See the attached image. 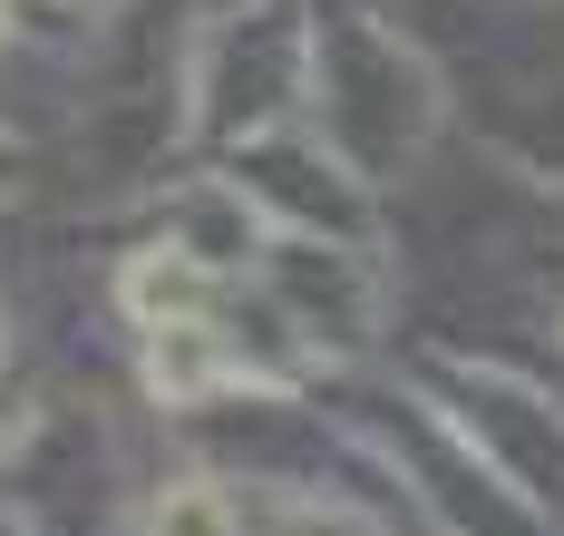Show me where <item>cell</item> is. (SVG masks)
Returning <instances> with one entry per match:
<instances>
[{
    "instance_id": "1",
    "label": "cell",
    "mask_w": 564,
    "mask_h": 536,
    "mask_svg": "<svg viewBox=\"0 0 564 536\" xmlns=\"http://www.w3.org/2000/svg\"><path fill=\"white\" fill-rule=\"evenodd\" d=\"M312 118L350 176H380L390 157H419V137L438 127V78L419 50L380 20H332L312 30Z\"/></svg>"
},
{
    "instance_id": "2",
    "label": "cell",
    "mask_w": 564,
    "mask_h": 536,
    "mask_svg": "<svg viewBox=\"0 0 564 536\" xmlns=\"http://www.w3.org/2000/svg\"><path fill=\"white\" fill-rule=\"evenodd\" d=\"M225 390H253V361L234 352L215 322H175V332H147V400L156 410H205Z\"/></svg>"
},
{
    "instance_id": "3",
    "label": "cell",
    "mask_w": 564,
    "mask_h": 536,
    "mask_svg": "<svg viewBox=\"0 0 564 536\" xmlns=\"http://www.w3.org/2000/svg\"><path fill=\"white\" fill-rule=\"evenodd\" d=\"M205 302H215V264H205L195 244H147V254L117 264V312H127L137 332L205 322Z\"/></svg>"
},
{
    "instance_id": "4",
    "label": "cell",
    "mask_w": 564,
    "mask_h": 536,
    "mask_svg": "<svg viewBox=\"0 0 564 536\" xmlns=\"http://www.w3.org/2000/svg\"><path fill=\"white\" fill-rule=\"evenodd\" d=\"M147 536H243V507L215 478H166L147 497Z\"/></svg>"
},
{
    "instance_id": "5",
    "label": "cell",
    "mask_w": 564,
    "mask_h": 536,
    "mask_svg": "<svg viewBox=\"0 0 564 536\" xmlns=\"http://www.w3.org/2000/svg\"><path fill=\"white\" fill-rule=\"evenodd\" d=\"M263 0H195V30H234V20H253Z\"/></svg>"
},
{
    "instance_id": "6",
    "label": "cell",
    "mask_w": 564,
    "mask_h": 536,
    "mask_svg": "<svg viewBox=\"0 0 564 536\" xmlns=\"http://www.w3.org/2000/svg\"><path fill=\"white\" fill-rule=\"evenodd\" d=\"M0 361H10V312H0Z\"/></svg>"
},
{
    "instance_id": "7",
    "label": "cell",
    "mask_w": 564,
    "mask_h": 536,
    "mask_svg": "<svg viewBox=\"0 0 564 536\" xmlns=\"http://www.w3.org/2000/svg\"><path fill=\"white\" fill-rule=\"evenodd\" d=\"M0 30H10V0H0Z\"/></svg>"
}]
</instances>
